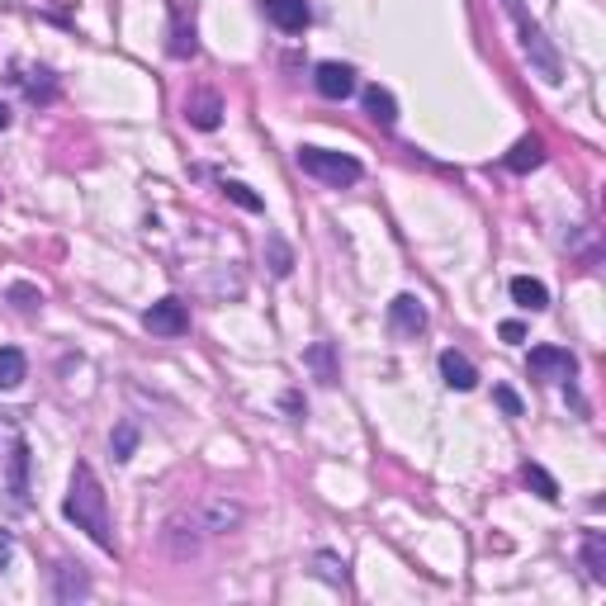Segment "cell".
<instances>
[{"label": "cell", "mask_w": 606, "mask_h": 606, "mask_svg": "<svg viewBox=\"0 0 606 606\" xmlns=\"http://www.w3.org/2000/svg\"><path fill=\"white\" fill-rule=\"evenodd\" d=\"M62 512L67 521H76V531H86L100 550H114V521H109V498L100 479H95V469L86 460L72 469V493L62 502Z\"/></svg>", "instance_id": "1"}, {"label": "cell", "mask_w": 606, "mask_h": 606, "mask_svg": "<svg viewBox=\"0 0 606 606\" xmlns=\"http://www.w3.org/2000/svg\"><path fill=\"white\" fill-rule=\"evenodd\" d=\"M303 365L318 375V384H337V360H332V346L327 341H318V346H308V356H303Z\"/></svg>", "instance_id": "19"}, {"label": "cell", "mask_w": 606, "mask_h": 606, "mask_svg": "<svg viewBox=\"0 0 606 606\" xmlns=\"http://www.w3.org/2000/svg\"><path fill=\"white\" fill-rule=\"evenodd\" d=\"M195 19H190V24H185V10H171V43H166V53L171 57H180V62H185V57H195Z\"/></svg>", "instance_id": "13"}, {"label": "cell", "mask_w": 606, "mask_h": 606, "mask_svg": "<svg viewBox=\"0 0 606 606\" xmlns=\"http://www.w3.org/2000/svg\"><path fill=\"white\" fill-rule=\"evenodd\" d=\"M299 166L308 176H318L322 185H356L365 171H360L356 157H346V152H327V147H299Z\"/></svg>", "instance_id": "3"}, {"label": "cell", "mask_w": 606, "mask_h": 606, "mask_svg": "<svg viewBox=\"0 0 606 606\" xmlns=\"http://www.w3.org/2000/svg\"><path fill=\"white\" fill-rule=\"evenodd\" d=\"M10 554H15V545H10V531H0V569L10 564Z\"/></svg>", "instance_id": "27"}, {"label": "cell", "mask_w": 606, "mask_h": 606, "mask_svg": "<svg viewBox=\"0 0 606 606\" xmlns=\"http://www.w3.org/2000/svg\"><path fill=\"white\" fill-rule=\"evenodd\" d=\"M57 602H76V597H90V578L81 573V564H57Z\"/></svg>", "instance_id": "15"}, {"label": "cell", "mask_w": 606, "mask_h": 606, "mask_svg": "<svg viewBox=\"0 0 606 606\" xmlns=\"http://www.w3.org/2000/svg\"><path fill=\"white\" fill-rule=\"evenodd\" d=\"M185 119L204 133H214L223 124V100H218V90H190L185 95Z\"/></svg>", "instance_id": "10"}, {"label": "cell", "mask_w": 606, "mask_h": 606, "mask_svg": "<svg viewBox=\"0 0 606 606\" xmlns=\"http://www.w3.org/2000/svg\"><path fill=\"white\" fill-rule=\"evenodd\" d=\"M441 375H446L450 389L469 393L474 384H479V370H474V360L460 356V351H441Z\"/></svg>", "instance_id": "12"}, {"label": "cell", "mask_w": 606, "mask_h": 606, "mask_svg": "<svg viewBox=\"0 0 606 606\" xmlns=\"http://www.w3.org/2000/svg\"><path fill=\"white\" fill-rule=\"evenodd\" d=\"M223 195H228L237 209H247V214H261V209H266L261 195H251V185H242V180H223Z\"/></svg>", "instance_id": "23"}, {"label": "cell", "mask_w": 606, "mask_h": 606, "mask_svg": "<svg viewBox=\"0 0 606 606\" xmlns=\"http://www.w3.org/2000/svg\"><path fill=\"white\" fill-rule=\"evenodd\" d=\"M583 564H588V573H592V583H606V540L597 531L583 540Z\"/></svg>", "instance_id": "20"}, {"label": "cell", "mask_w": 606, "mask_h": 606, "mask_svg": "<svg viewBox=\"0 0 606 606\" xmlns=\"http://www.w3.org/2000/svg\"><path fill=\"white\" fill-rule=\"evenodd\" d=\"M261 10H266V19L280 29V34H303L308 19H313L308 0H261Z\"/></svg>", "instance_id": "8"}, {"label": "cell", "mask_w": 606, "mask_h": 606, "mask_svg": "<svg viewBox=\"0 0 606 606\" xmlns=\"http://www.w3.org/2000/svg\"><path fill=\"white\" fill-rule=\"evenodd\" d=\"M493 398H498V408L507 412V417H521V412H526V408H521V398L512 389H493Z\"/></svg>", "instance_id": "25"}, {"label": "cell", "mask_w": 606, "mask_h": 606, "mask_svg": "<svg viewBox=\"0 0 606 606\" xmlns=\"http://www.w3.org/2000/svg\"><path fill=\"white\" fill-rule=\"evenodd\" d=\"M365 114H370L379 128H393L398 124V100H393L384 86H365Z\"/></svg>", "instance_id": "14"}, {"label": "cell", "mask_w": 606, "mask_h": 606, "mask_svg": "<svg viewBox=\"0 0 606 606\" xmlns=\"http://www.w3.org/2000/svg\"><path fill=\"white\" fill-rule=\"evenodd\" d=\"M389 322L398 337H417L422 327H427V308L417 303V294H398V299L389 303Z\"/></svg>", "instance_id": "11"}, {"label": "cell", "mask_w": 606, "mask_h": 606, "mask_svg": "<svg viewBox=\"0 0 606 606\" xmlns=\"http://www.w3.org/2000/svg\"><path fill=\"white\" fill-rule=\"evenodd\" d=\"M498 337L517 346V341H526V322H502V327H498Z\"/></svg>", "instance_id": "26"}, {"label": "cell", "mask_w": 606, "mask_h": 606, "mask_svg": "<svg viewBox=\"0 0 606 606\" xmlns=\"http://www.w3.org/2000/svg\"><path fill=\"white\" fill-rule=\"evenodd\" d=\"M521 483L531 488L535 498H545V502H554V498H559V483H554L550 474L540 469V464H526V469H521Z\"/></svg>", "instance_id": "21"}, {"label": "cell", "mask_w": 606, "mask_h": 606, "mask_svg": "<svg viewBox=\"0 0 606 606\" xmlns=\"http://www.w3.org/2000/svg\"><path fill=\"white\" fill-rule=\"evenodd\" d=\"M5 128H10V109L0 105V133H5Z\"/></svg>", "instance_id": "28"}, {"label": "cell", "mask_w": 606, "mask_h": 606, "mask_svg": "<svg viewBox=\"0 0 606 606\" xmlns=\"http://www.w3.org/2000/svg\"><path fill=\"white\" fill-rule=\"evenodd\" d=\"M266 247H270V270H275V275L285 280L289 270H294V256H289V247L280 242V237H266Z\"/></svg>", "instance_id": "24"}, {"label": "cell", "mask_w": 606, "mask_h": 606, "mask_svg": "<svg viewBox=\"0 0 606 606\" xmlns=\"http://www.w3.org/2000/svg\"><path fill=\"white\" fill-rule=\"evenodd\" d=\"M143 327L152 337H185V332H190V308L180 299H157L143 313Z\"/></svg>", "instance_id": "5"}, {"label": "cell", "mask_w": 606, "mask_h": 606, "mask_svg": "<svg viewBox=\"0 0 606 606\" xmlns=\"http://www.w3.org/2000/svg\"><path fill=\"white\" fill-rule=\"evenodd\" d=\"M512 299H517L521 308H531V313H545V308H550V289L540 285V280H531V275H517V280H512Z\"/></svg>", "instance_id": "17"}, {"label": "cell", "mask_w": 606, "mask_h": 606, "mask_svg": "<svg viewBox=\"0 0 606 606\" xmlns=\"http://www.w3.org/2000/svg\"><path fill=\"white\" fill-rule=\"evenodd\" d=\"M109 450H114V460L119 464L133 460V450H138V422H119L114 436H109Z\"/></svg>", "instance_id": "22"}, {"label": "cell", "mask_w": 606, "mask_h": 606, "mask_svg": "<svg viewBox=\"0 0 606 606\" xmlns=\"http://www.w3.org/2000/svg\"><path fill=\"white\" fill-rule=\"evenodd\" d=\"M535 166H545V143H540V138H521V143L507 152V171L526 176V171H535Z\"/></svg>", "instance_id": "16"}, {"label": "cell", "mask_w": 606, "mask_h": 606, "mask_svg": "<svg viewBox=\"0 0 606 606\" xmlns=\"http://www.w3.org/2000/svg\"><path fill=\"white\" fill-rule=\"evenodd\" d=\"M24 375H29V360H24V351H15V346H0V389H19V384H24Z\"/></svg>", "instance_id": "18"}, {"label": "cell", "mask_w": 606, "mask_h": 606, "mask_svg": "<svg viewBox=\"0 0 606 606\" xmlns=\"http://www.w3.org/2000/svg\"><path fill=\"white\" fill-rule=\"evenodd\" d=\"M526 375L545 379V384L573 379V375H578V356H573V351H564V346H535L531 356H526Z\"/></svg>", "instance_id": "4"}, {"label": "cell", "mask_w": 606, "mask_h": 606, "mask_svg": "<svg viewBox=\"0 0 606 606\" xmlns=\"http://www.w3.org/2000/svg\"><path fill=\"white\" fill-rule=\"evenodd\" d=\"M195 521H199V531L223 535V531H232V526H242V507L228 498H204L195 507Z\"/></svg>", "instance_id": "7"}, {"label": "cell", "mask_w": 606, "mask_h": 606, "mask_svg": "<svg viewBox=\"0 0 606 606\" xmlns=\"http://www.w3.org/2000/svg\"><path fill=\"white\" fill-rule=\"evenodd\" d=\"M502 10L517 19L521 48H526V57H531L535 76H540L545 86H559V81H564V62H559V53H554V43L545 38V29H540V24L526 15V5H521V0H502Z\"/></svg>", "instance_id": "2"}, {"label": "cell", "mask_w": 606, "mask_h": 606, "mask_svg": "<svg viewBox=\"0 0 606 606\" xmlns=\"http://www.w3.org/2000/svg\"><path fill=\"white\" fill-rule=\"evenodd\" d=\"M0 469H5V483L15 502H29V441L24 436H10V450H0Z\"/></svg>", "instance_id": "6"}, {"label": "cell", "mask_w": 606, "mask_h": 606, "mask_svg": "<svg viewBox=\"0 0 606 606\" xmlns=\"http://www.w3.org/2000/svg\"><path fill=\"white\" fill-rule=\"evenodd\" d=\"M313 86H318L322 100H346V95L356 90V72H351L346 62H318V72H313Z\"/></svg>", "instance_id": "9"}]
</instances>
